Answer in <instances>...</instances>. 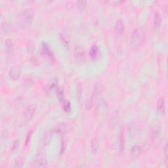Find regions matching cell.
I'll list each match as a JSON object with an SVG mask.
<instances>
[{
    "instance_id": "obj_31",
    "label": "cell",
    "mask_w": 168,
    "mask_h": 168,
    "mask_svg": "<svg viewBox=\"0 0 168 168\" xmlns=\"http://www.w3.org/2000/svg\"><path fill=\"white\" fill-rule=\"evenodd\" d=\"M32 85V80L31 79H28L25 82V86L26 87H30Z\"/></svg>"
},
{
    "instance_id": "obj_25",
    "label": "cell",
    "mask_w": 168,
    "mask_h": 168,
    "mask_svg": "<svg viewBox=\"0 0 168 168\" xmlns=\"http://www.w3.org/2000/svg\"><path fill=\"white\" fill-rule=\"evenodd\" d=\"M56 92H57V97L59 100L63 102V101H64V92H63V91L61 88H59V87H57Z\"/></svg>"
},
{
    "instance_id": "obj_3",
    "label": "cell",
    "mask_w": 168,
    "mask_h": 168,
    "mask_svg": "<svg viewBox=\"0 0 168 168\" xmlns=\"http://www.w3.org/2000/svg\"><path fill=\"white\" fill-rule=\"evenodd\" d=\"M47 165L46 157L43 153H38L36 156L33 163L34 167H44Z\"/></svg>"
},
{
    "instance_id": "obj_29",
    "label": "cell",
    "mask_w": 168,
    "mask_h": 168,
    "mask_svg": "<svg viewBox=\"0 0 168 168\" xmlns=\"http://www.w3.org/2000/svg\"><path fill=\"white\" fill-rule=\"evenodd\" d=\"M78 3V6L79 9H80L81 10H83V9H85L86 6V2L85 1H80L77 2Z\"/></svg>"
},
{
    "instance_id": "obj_16",
    "label": "cell",
    "mask_w": 168,
    "mask_h": 168,
    "mask_svg": "<svg viewBox=\"0 0 168 168\" xmlns=\"http://www.w3.org/2000/svg\"><path fill=\"white\" fill-rule=\"evenodd\" d=\"M141 154V150L139 145H135L132 147L131 150V156L133 158H138Z\"/></svg>"
},
{
    "instance_id": "obj_1",
    "label": "cell",
    "mask_w": 168,
    "mask_h": 168,
    "mask_svg": "<svg viewBox=\"0 0 168 168\" xmlns=\"http://www.w3.org/2000/svg\"><path fill=\"white\" fill-rule=\"evenodd\" d=\"M34 13L32 9L26 8L22 10L19 16L20 25L24 28H29L33 22Z\"/></svg>"
},
{
    "instance_id": "obj_27",
    "label": "cell",
    "mask_w": 168,
    "mask_h": 168,
    "mask_svg": "<svg viewBox=\"0 0 168 168\" xmlns=\"http://www.w3.org/2000/svg\"><path fill=\"white\" fill-rule=\"evenodd\" d=\"M57 87L56 86V85L54 83H50L47 86V91L48 93H51L53 92L54 90H57Z\"/></svg>"
},
{
    "instance_id": "obj_20",
    "label": "cell",
    "mask_w": 168,
    "mask_h": 168,
    "mask_svg": "<svg viewBox=\"0 0 168 168\" xmlns=\"http://www.w3.org/2000/svg\"><path fill=\"white\" fill-rule=\"evenodd\" d=\"M107 103L106 101L103 99H100L97 103V108L99 111L104 110L106 108Z\"/></svg>"
},
{
    "instance_id": "obj_22",
    "label": "cell",
    "mask_w": 168,
    "mask_h": 168,
    "mask_svg": "<svg viewBox=\"0 0 168 168\" xmlns=\"http://www.w3.org/2000/svg\"><path fill=\"white\" fill-rule=\"evenodd\" d=\"M51 140V132L50 131H47L44 135L43 141L45 144H48Z\"/></svg>"
},
{
    "instance_id": "obj_11",
    "label": "cell",
    "mask_w": 168,
    "mask_h": 168,
    "mask_svg": "<svg viewBox=\"0 0 168 168\" xmlns=\"http://www.w3.org/2000/svg\"><path fill=\"white\" fill-rule=\"evenodd\" d=\"M100 54V51L97 45H94L91 47L89 51V55L91 58L93 59V60H95V59H97L99 58Z\"/></svg>"
},
{
    "instance_id": "obj_4",
    "label": "cell",
    "mask_w": 168,
    "mask_h": 168,
    "mask_svg": "<svg viewBox=\"0 0 168 168\" xmlns=\"http://www.w3.org/2000/svg\"><path fill=\"white\" fill-rule=\"evenodd\" d=\"M72 129V127L70 124L63 122V123L58 124L56 126L55 128V131L56 133H57L58 134L64 135L70 131Z\"/></svg>"
},
{
    "instance_id": "obj_7",
    "label": "cell",
    "mask_w": 168,
    "mask_h": 168,
    "mask_svg": "<svg viewBox=\"0 0 168 168\" xmlns=\"http://www.w3.org/2000/svg\"><path fill=\"white\" fill-rule=\"evenodd\" d=\"M161 134V128L159 125H154L150 132V139L152 141H156L159 139Z\"/></svg>"
},
{
    "instance_id": "obj_10",
    "label": "cell",
    "mask_w": 168,
    "mask_h": 168,
    "mask_svg": "<svg viewBox=\"0 0 168 168\" xmlns=\"http://www.w3.org/2000/svg\"><path fill=\"white\" fill-rule=\"evenodd\" d=\"M128 132L131 136H135L140 131L139 126L135 123H130L128 125Z\"/></svg>"
},
{
    "instance_id": "obj_2",
    "label": "cell",
    "mask_w": 168,
    "mask_h": 168,
    "mask_svg": "<svg viewBox=\"0 0 168 168\" xmlns=\"http://www.w3.org/2000/svg\"><path fill=\"white\" fill-rule=\"evenodd\" d=\"M145 41V32L141 28H136L131 36V44L134 47L137 48L143 44Z\"/></svg>"
},
{
    "instance_id": "obj_26",
    "label": "cell",
    "mask_w": 168,
    "mask_h": 168,
    "mask_svg": "<svg viewBox=\"0 0 168 168\" xmlns=\"http://www.w3.org/2000/svg\"><path fill=\"white\" fill-rule=\"evenodd\" d=\"M63 108L66 112H69L71 110V105L68 101H63Z\"/></svg>"
},
{
    "instance_id": "obj_18",
    "label": "cell",
    "mask_w": 168,
    "mask_h": 168,
    "mask_svg": "<svg viewBox=\"0 0 168 168\" xmlns=\"http://www.w3.org/2000/svg\"><path fill=\"white\" fill-rule=\"evenodd\" d=\"M165 101L164 98H160L157 103V110L159 113L164 114L165 112Z\"/></svg>"
},
{
    "instance_id": "obj_17",
    "label": "cell",
    "mask_w": 168,
    "mask_h": 168,
    "mask_svg": "<svg viewBox=\"0 0 168 168\" xmlns=\"http://www.w3.org/2000/svg\"><path fill=\"white\" fill-rule=\"evenodd\" d=\"M70 34L64 31L62 32L61 34V42L63 44V45L65 46H68L70 43Z\"/></svg>"
},
{
    "instance_id": "obj_30",
    "label": "cell",
    "mask_w": 168,
    "mask_h": 168,
    "mask_svg": "<svg viewBox=\"0 0 168 168\" xmlns=\"http://www.w3.org/2000/svg\"><path fill=\"white\" fill-rule=\"evenodd\" d=\"M19 145V142L18 140H16V141H15V142H14V143H13V150H16L17 148H18Z\"/></svg>"
},
{
    "instance_id": "obj_6",
    "label": "cell",
    "mask_w": 168,
    "mask_h": 168,
    "mask_svg": "<svg viewBox=\"0 0 168 168\" xmlns=\"http://www.w3.org/2000/svg\"><path fill=\"white\" fill-rule=\"evenodd\" d=\"M21 72H22V70H21L20 66L18 65H15L10 68L9 72V75L10 78L13 80H16L20 78Z\"/></svg>"
},
{
    "instance_id": "obj_13",
    "label": "cell",
    "mask_w": 168,
    "mask_h": 168,
    "mask_svg": "<svg viewBox=\"0 0 168 168\" xmlns=\"http://www.w3.org/2000/svg\"><path fill=\"white\" fill-rule=\"evenodd\" d=\"M103 92V86L100 83H97L94 86L93 89V97H97L99 96L100 94L102 93Z\"/></svg>"
},
{
    "instance_id": "obj_21",
    "label": "cell",
    "mask_w": 168,
    "mask_h": 168,
    "mask_svg": "<svg viewBox=\"0 0 168 168\" xmlns=\"http://www.w3.org/2000/svg\"><path fill=\"white\" fill-rule=\"evenodd\" d=\"M5 45L6 51H8L9 53H11L13 51V44L12 40L10 39L6 40Z\"/></svg>"
},
{
    "instance_id": "obj_28",
    "label": "cell",
    "mask_w": 168,
    "mask_h": 168,
    "mask_svg": "<svg viewBox=\"0 0 168 168\" xmlns=\"http://www.w3.org/2000/svg\"><path fill=\"white\" fill-rule=\"evenodd\" d=\"M24 160L22 158H19L15 162V165H14V167H17V168L22 167L24 166Z\"/></svg>"
},
{
    "instance_id": "obj_9",
    "label": "cell",
    "mask_w": 168,
    "mask_h": 168,
    "mask_svg": "<svg viewBox=\"0 0 168 168\" xmlns=\"http://www.w3.org/2000/svg\"><path fill=\"white\" fill-rule=\"evenodd\" d=\"M74 54L76 57L78 59V60H83L85 58L86 53L85 50L81 45H76L74 50Z\"/></svg>"
},
{
    "instance_id": "obj_8",
    "label": "cell",
    "mask_w": 168,
    "mask_h": 168,
    "mask_svg": "<svg viewBox=\"0 0 168 168\" xmlns=\"http://www.w3.org/2000/svg\"><path fill=\"white\" fill-rule=\"evenodd\" d=\"M120 120V116L118 111H115L112 114L111 117L110 118L109 122H108V125L110 128H114L116 126Z\"/></svg>"
},
{
    "instance_id": "obj_12",
    "label": "cell",
    "mask_w": 168,
    "mask_h": 168,
    "mask_svg": "<svg viewBox=\"0 0 168 168\" xmlns=\"http://www.w3.org/2000/svg\"><path fill=\"white\" fill-rule=\"evenodd\" d=\"M124 22L122 20H118L117 21L116 24L115 25V28H114V30L115 32L117 35H122L124 32Z\"/></svg>"
},
{
    "instance_id": "obj_14",
    "label": "cell",
    "mask_w": 168,
    "mask_h": 168,
    "mask_svg": "<svg viewBox=\"0 0 168 168\" xmlns=\"http://www.w3.org/2000/svg\"><path fill=\"white\" fill-rule=\"evenodd\" d=\"M162 24V16L158 10H156L154 18V26L156 29H158Z\"/></svg>"
},
{
    "instance_id": "obj_24",
    "label": "cell",
    "mask_w": 168,
    "mask_h": 168,
    "mask_svg": "<svg viewBox=\"0 0 168 168\" xmlns=\"http://www.w3.org/2000/svg\"><path fill=\"white\" fill-rule=\"evenodd\" d=\"M93 99L94 98L93 97H92L89 99H87V100L86 101V108L87 110H90L92 108V106H93Z\"/></svg>"
},
{
    "instance_id": "obj_19",
    "label": "cell",
    "mask_w": 168,
    "mask_h": 168,
    "mask_svg": "<svg viewBox=\"0 0 168 168\" xmlns=\"http://www.w3.org/2000/svg\"><path fill=\"white\" fill-rule=\"evenodd\" d=\"M99 145L100 143L98 139L94 138L92 140V143H91V150L93 153H96L97 152L99 148Z\"/></svg>"
},
{
    "instance_id": "obj_23",
    "label": "cell",
    "mask_w": 168,
    "mask_h": 168,
    "mask_svg": "<svg viewBox=\"0 0 168 168\" xmlns=\"http://www.w3.org/2000/svg\"><path fill=\"white\" fill-rule=\"evenodd\" d=\"M83 87L81 83H79L78 85V88H77V97H78V100H80L82 99V92H83Z\"/></svg>"
},
{
    "instance_id": "obj_15",
    "label": "cell",
    "mask_w": 168,
    "mask_h": 168,
    "mask_svg": "<svg viewBox=\"0 0 168 168\" xmlns=\"http://www.w3.org/2000/svg\"><path fill=\"white\" fill-rule=\"evenodd\" d=\"M119 150L120 152H123L125 148V136L124 131L121 130L119 135Z\"/></svg>"
},
{
    "instance_id": "obj_5",
    "label": "cell",
    "mask_w": 168,
    "mask_h": 168,
    "mask_svg": "<svg viewBox=\"0 0 168 168\" xmlns=\"http://www.w3.org/2000/svg\"><path fill=\"white\" fill-rule=\"evenodd\" d=\"M36 104H30L27 106L25 111L24 112V118L26 121L28 122L31 120V119L33 118L34 115L36 110Z\"/></svg>"
}]
</instances>
